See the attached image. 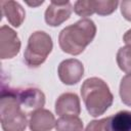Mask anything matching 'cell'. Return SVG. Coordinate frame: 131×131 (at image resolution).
Instances as JSON below:
<instances>
[{
	"mask_svg": "<svg viewBox=\"0 0 131 131\" xmlns=\"http://www.w3.org/2000/svg\"><path fill=\"white\" fill-rule=\"evenodd\" d=\"M120 5H121V13L123 17L126 20L131 21V0L122 1Z\"/></svg>",
	"mask_w": 131,
	"mask_h": 131,
	"instance_id": "19",
	"label": "cell"
},
{
	"mask_svg": "<svg viewBox=\"0 0 131 131\" xmlns=\"http://www.w3.org/2000/svg\"><path fill=\"white\" fill-rule=\"evenodd\" d=\"M54 115L45 108H37L29 114V128L31 131H50L55 127Z\"/></svg>",
	"mask_w": 131,
	"mask_h": 131,
	"instance_id": "8",
	"label": "cell"
},
{
	"mask_svg": "<svg viewBox=\"0 0 131 131\" xmlns=\"http://www.w3.org/2000/svg\"><path fill=\"white\" fill-rule=\"evenodd\" d=\"M74 11L77 15L86 17L92 15L94 12L93 0H79L74 4Z\"/></svg>",
	"mask_w": 131,
	"mask_h": 131,
	"instance_id": "17",
	"label": "cell"
},
{
	"mask_svg": "<svg viewBox=\"0 0 131 131\" xmlns=\"http://www.w3.org/2000/svg\"><path fill=\"white\" fill-rule=\"evenodd\" d=\"M16 95L20 101L28 108H42L45 104V95L38 88H25L15 89Z\"/></svg>",
	"mask_w": 131,
	"mask_h": 131,
	"instance_id": "11",
	"label": "cell"
},
{
	"mask_svg": "<svg viewBox=\"0 0 131 131\" xmlns=\"http://www.w3.org/2000/svg\"><path fill=\"white\" fill-rule=\"evenodd\" d=\"M105 123H106V118L100 120H93L87 125L85 131H106Z\"/></svg>",
	"mask_w": 131,
	"mask_h": 131,
	"instance_id": "18",
	"label": "cell"
},
{
	"mask_svg": "<svg viewBox=\"0 0 131 131\" xmlns=\"http://www.w3.org/2000/svg\"><path fill=\"white\" fill-rule=\"evenodd\" d=\"M120 97L123 103L131 106V74H127L121 80Z\"/></svg>",
	"mask_w": 131,
	"mask_h": 131,
	"instance_id": "16",
	"label": "cell"
},
{
	"mask_svg": "<svg viewBox=\"0 0 131 131\" xmlns=\"http://www.w3.org/2000/svg\"><path fill=\"white\" fill-rule=\"evenodd\" d=\"M52 48V39L46 32H34L28 40V45L24 53L25 62L30 68H38L46 60Z\"/></svg>",
	"mask_w": 131,
	"mask_h": 131,
	"instance_id": "4",
	"label": "cell"
},
{
	"mask_svg": "<svg viewBox=\"0 0 131 131\" xmlns=\"http://www.w3.org/2000/svg\"><path fill=\"white\" fill-rule=\"evenodd\" d=\"M123 41H124L127 45H131V29L128 30V31L124 34V36H123Z\"/></svg>",
	"mask_w": 131,
	"mask_h": 131,
	"instance_id": "20",
	"label": "cell"
},
{
	"mask_svg": "<svg viewBox=\"0 0 131 131\" xmlns=\"http://www.w3.org/2000/svg\"><path fill=\"white\" fill-rule=\"evenodd\" d=\"M0 117L3 131H25L29 124L26 114L20 110V101L15 89L2 90Z\"/></svg>",
	"mask_w": 131,
	"mask_h": 131,
	"instance_id": "3",
	"label": "cell"
},
{
	"mask_svg": "<svg viewBox=\"0 0 131 131\" xmlns=\"http://www.w3.org/2000/svg\"><path fill=\"white\" fill-rule=\"evenodd\" d=\"M72 10L73 7L70 1H51L45 10V21L50 27H58L70 18Z\"/></svg>",
	"mask_w": 131,
	"mask_h": 131,
	"instance_id": "7",
	"label": "cell"
},
{
	"mask_svg": "<svg viewBox=\"0 0 131 131\" xmlns=\"http://www.w3.org/2000/svg\"><path fill=\"white\" fill-rule=\"evenodd\" d=\"M81 95L88 114L94 118L103 115L114 100L107 84L97 77L88 78L83 82Z\"/></svg>",
	"mask_w": 131,
	"mask_h": 131,
	"instance_id": "2",
	"label": "cell"
},
{
	"mask_svg": "<svg viewBox=\"0 0 131 131\" xmlns=\"http://www.w3.org/2000/svg\"><path fill=\"white\" fill-rule=\"evenodd\" d=\"M56 131H83V122L78 116H62L55 122Z\"/></svg>",
	"mask_w": 131,
	"mask_h": 131,
	"instance_id": "13",
	"label": "cell"
},
{
	"mask_svg": "<svg viewBox=\"0 0 131 131\" xmlns=\"http://www.w3.org/2000/svg\"><path fill=\"white\" fill-rule=\"evenodd\" d=\"M96 35V26L90 18H82L62 29L58 35L60 49L71 55L81 54L93 41Z\"/></svg>",
	"mask_w": 131,
	"mask_h": 131,
	"instance_id": "1",
	"label": "cell"
},
{
	"mask_svg": "<svg viewBox=\"0 0 131 131\" xmlns=\"http://www.w3.org/2000/svg\"><path fill=\"white\" fill-rule=\"evenodd\" d=\"M117 63L121 71L131 74V45L121 47L117 52Z\"/></svg>",
	"mask_w": 131,
	"mask_h": 131,
	"instance_id": "14",
	"label": "cell"
},
{
	"mask_svg": "<svg viewBox=\"0 0 131 131\" xmlns=\"http://www.w3.org/2000/svg\"><path fill=\"white\" fill-rule=\"evenodd\" d=\"M55 113L62 116H79L81 113L80 98L76 93L66 92L55 101Z\"/></svg>",
	"mask_w": 131,
	"mask_h": 131,
	"instance_id": "9",
	"label": "cell"
},
{
	"mask_svg": "<svg viewBox=\"0 0 131 131\" xmlns=\"http://www.w3.org/2000/svg\"><path fill=\"white\" fill-rule=\"evenodd\" d=\"M0 5L2 14L6 17L8 23L15 28L20 27L26 17V12L23 6L18 2L12 0H2Z\"/></svg>",
	"mask_w": 131,
	"mask_h": 131,
	"instance_id": "10",
	"label": "cell"
},
{
	"mask_svg": "<svg viewBox=\"0 0 131 131\" xmlns=\"http://www.w3.org/2000/svg\"><path fill=\"white\" fill-rule=\"evenodd\" d=\"M106 131H131V112L120 111L106 118Z\"/></svg>",
	"mask_w": 131,
	"mask_h": 131,
	"instance_id": "12",
	"label": "cell"
},
{
	"mask_svg": "<svg viewBox=\"0 0 131 131\" xmlns=\"http://www.w3.org/2000/svg\"><path fill=\"white\" fill-rule=\"evenodd\" d=\"M20 40L14 30L8 26L0 28V58L9 59L16 56L20 50Z\"/></svg>",
	"mask_w": 131,
	"mask_h": 131,
	"instance_id": "5",
	"label": "cell"
},
{
	"mask_svg": "<svg viewBox=\"0 0 131 131\" xmlns=\"http://www.w3.org/2000/svg\"><path fill=\"white\" fill-rule=\"evenodd\" d=\"M59 80L66 85H75L84 76V66L76 58L62 60L57 69Z\"/></svg>",
	"mask_w": 131,
	"mask_h": 131,
	"instance_id": "6",
	"label": "cell"
},
{
	"mask_svg": "<svg viewBox=\"0 0 131 131\" xmlns=\"http://www.w3.org/2000/svg\"><path fill=\"white\" fill-rule=\"evenodd\" d=\"M119 1L117 0H93L94 12L101 16L112 14L117 9Z\"/></svg>",
	"mask_w": 131,
	"mask_h": 131,
	"instance_id": "15",
	"label": "cell"
},
{
	"mask_svg": "<svg viewBox=\"0 0 131 131\" xmlns=\"http://www.w3.org/2000/svg\"><path fill=\"white\" fill-rule=\"evenodd\" d=\"M26 3L28 4V5H30V6H33V7H35V6H38V5H41V4H43L44 3V1H39V2H29V1H26Z\"/></svg>",
	"mask_w": 131,
	"mask_h": 131,
	"instance_id": "21",
	"label": "cell"
}]
</instances>
